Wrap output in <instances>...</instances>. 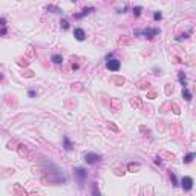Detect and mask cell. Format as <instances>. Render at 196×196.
<instances>
[{"instance_id":"obj_5","label":"cell","mask_w":196,"mask_h":196,"mask_svg":"<svg viewBox=\"0 0 196 196\" xmlns=\"http://www.w3.org/2000/svg\"><path fill=\"white\" fill-rule=\"evenodd\" d=\"M193 184H195V181H193L192 176H184V178L181 179V187L186 190V192H190V190L193 189Z\"/></svg>"},{"instance_id":"obj_24","label":"cell","mask_w":196,"mask_h":196,"mask_svg":"<svg viewBox=\"0 0 196 196\" xmlns=\"http://www.w3.org/2000/svg\"><path fill=\"white\" fill-rule=\"evenodd\" d=\"M71 2H74V3H75V2H77V0H71Z\"/></svg>"},{"instance_id":"obj_1","label":"cell","mask_w":196,"mask_h":196,"mask_svg":"<svg viewBox=\"0 0 196 196\" xmlns=\"http://www.w3.org/2000/svg\"><path fill=\"white\" fill-rule=\"evenodd\" d=\"M74 176H75V181L78 184V189H84V182L88 179V170L84 167H75L74 169Z\"/></svg>"},{"instance_id":"obj_14","label":"cell","mask_w":196,"mask_h":196,"mask_svg":"<svg viewBox=\"0 0 196 196\" xmlns=\"http://www.w3.org/2000/svg\"><path fill=\"white\" fill-rule=\"evenodd\" d=\"M170 181H172V184H173V186H175V187H178V178H176V175H175V173H173V172H170Z\"/></svg>"},{"instance_id":"obj_6","label":"cell","mask_w":196,"mask_h":196,"mask_svg":"<svg viewBox=\"0 0 196 196\" xmlns=\"http://www.w3.org/2000/svg\"><path fill=\"white\" fill-rule=\"evenodd\" d=\"M94 11H95V8H94V6L84 8V9L81 11V13H80V14H75V15H74V18H77V20H81V18H84L86 15H89L91 13H94Z\"/></svg>"},{"instance_id":"obj_20","label":"cell","mask_w":196,"mask_h":196,"mask_svg":"<svg viewBox=\"0 0 196 196\" xmlns=\"http://www.w3.org/2000/svg\"><path fill=\"white\" fill-rule=\"evenodd\" d=\"M2 28H6V18L5 17L0 18V29H2Z\"/></svg>"},{"instance_id":"obj_23","label":"cell","mask_w":196,"mask_h":196,"mask_svg":"<svg viewBox=\"0 0 196 196\" xmlns=\"http://www.w3.org/2000/svg\"><path fill=\"white\" fill-rule=\"evenodd\" d=\"M113 57V52H111V54H107V55H106V60H109V58H112Z\"/></svg>"},{"instance_id":"obj_21","label":"cell","mask_w":196,"mask_h":196,"mask_svg":"<svg viewBox=\"0 0 196 196\" xmlns=\"http://www.w3.org/2000/svg\"><path fill=\"white\" fill-rule=\"evenodd\" d=\"M6 34H8V28H2V29H0V37H3Z\"/></svg>"},{"instance_id":"obj_11","label":"cell","mask_w":196,"mask_h":196,"mask_svg":"<svg viewBox=\"0 0 196 196\" xmlns=\"http://www.w3.org/2000/svg\"><path fill=\"white\" fill-rule=\"evenodd\" d=\"M178 80H179V83L182 84V88H186V86H187V77H186V74H184V72H179V74H178Z\"/></svg>"},{"instance_id":"obj_19","label":"cell","mask_w":196,"mask_h":196,"mask_svg":"<svg viewBox=\"0 0 196 196\" xmlns=\"http://www.w3.org/2000/svg\"><path fill=\"white\" fill-rule=\"evenodd\" d=\"M28 95H29V98H35V97H37V92H35L34 89H29V91H28Z\"/></svg>"},{"instance_id":"obj_12","label":"cell","mask_w":196,"mask_h":196,"mask_svg":"<svg viewBox=\"0 0 196 196\" xmlns=\"http://www.w3.org/2000/svg\"><path fill=\"white\" fill-rule=\"evenodd\" d=\"M48 11H49V13H54V14H63V11H61L58 6H54V5H49V6H48Z\"/></svg>"},{"instance_id":"obj_8","label":"cell","mask_w":196,"mask_h":196,"mask_svg":"<svg viewBox=\"0 0 196 196\" xmlns=\"http://www.w3.org/2000/svg\"><path fill=\"white\" fill-rule=\"evenodd\" d=\"M63 147H64V150H68V152H71L74 149V144L71 143V139L68 138V135H63Z\"/></svg>"},{"instance_id":"obj_13","label":"cell","mask_w":196,"mask_h":196,"mask_svg":"<svg viewBox=\"0 0 196 196\" xmlns=\"http://www.w3.org/2000/svg\"><path fill=\"white\" fill-rule=\"evenodd\" d=\"M195 156H196V155L193 153V152H192V153H189L187 156H184V159H182V161H184V164H190V162L193 161V158H195Z\"/></svg>"},{"instance_id":"obj_10","label":"cell","mask_w":196,"mask_h":196,"mask_svg":"<svg viewBox=\"0 0 196 196\" xmlns=\"http://www.w3.org/2000/svg\"><path fill=\"white\" fill-rule=\"evenodd\" d=\"M51 61H52V63H55V64H61V63H63V57L60 55V54H52Z\"/></svg>"},{"instance_id":"obj_4","label":"cell","mask_w":196,"mask_h":196,"mask_svg":"<svg viewBox=\"0 0 196 196\" xmlns=\"http://www.w3.org/2000/svg\"><path fill=\"white\" fill-rule=\"evenodd\" d=\"M84 161L88 162V164H91V166H94V164H97L98 161L101 159V155H98V153H94V152H88V153H84Z\"/></svg>"},{"instance_id":"obj_22","label":"cell","mask_w":196,"mask_h":196,"mask_svg":"<svg viewBox=\"0 0 196 196\" xmlns=\"http://www.w3.org/2000/svg\"><path fill=\"white\" fill-rule=\"evenodd\" d=\"M187 37H189V32H186V34H182V35H179V37L176 38V40H178V41H181V40H184V38H187Z\"/></svg>"},{"instance_id":"obj_18","label":"cell","mask_w":196,"mask_h":196,"mask_svg":"<svg viewBox=\"0 0 196 196\" xmlns=\"http://www.w3.org/2000/svg\"><path fill=\"white\" fill-rule=\"evenodd\" d=\"M161 18H162V14L159 13V11H156V13L153 14V20H155V21H158V20H161Z\"/></svg>"},{"instance_id":"obj_16","label":"cell","mask_w":196,"mask_h":196,"mask_svg":"<svg viewBox=\"0 0 196 196\" xmlns=\"http://www.w3.org/2000/svg\"><path fill=\"white\" fill-rule=\"evenodd\" d=\"M60 26H61V29H64V31L69 29V21H68L66 18H63V20L60 21Z\"/></svg>"},{"instance_id":"obj_17","label":"cell","mask_w":196,"mask_h":196,"mask_svg":"<svg viewBox=\"0 0 196 196\" xmlns=\"http://www.w3.org/2000/svg\"><path fill=\"white\" fill-rule=\"evenodd\" d=\"M141 13H143V8H141V6H135V8H133V15H135V17H139Z\"/></svg>"},{"instance_id":"obj_15","label":"cell","mask_w":196,"mask_h":196,"mask_svg":"<svg viewBox=\"0 0 196 196\" xmlns=\"http://www.w3.org/2000/svg\"><path fill=\"white\" fill-rule=\"evenodd\" d=\"M92 195L100 196V190H98V184L97 182H92Z\"/></svg>"},{"instance_id":"obj_3","label":"cell","mask_w":196,"mask_h":196,"mask_svg":"<svg viewBox=\"0 0 196 196\" xmlns=\"http://www.w3.org/2000/svg\"><path fill=\"white\" fill-rule=\"evenodd\" d=\"M106 68L111 72H118L119 69H121V61L116 60V58H109L106 61Z\"/></svg>"},{"instance_id":"obj_7","label":"cell","mask_w":196,"mask_h":196,"mask_svg":"<svg viewBox=\"0 0 196 196\" xmlns=\"http://www.w3.org/2000/svg\"><path fill=\"white\" fill-rule=\"evenodd\" d=\"M74 37L77 38L78 41H84V40H86V32H84V29L75 28V29H74Z\"/></svg>"},{"instance_id":"obj_9","label":"cell","mask_w":196,"mask_h":196,"mask_svg":"<svg viewBox=\"0 0 196 196\" xmlns=\"http://www.w3.org/2000/svg\"><path fill=\"white\" fill-rule=\"evenodd\" d=\"M182 98H184L186 101H192V98H193L192 92L187 89V86H186V88H182Z\"/></svg>"},{"instance_id":"obj_2","label":"cell","mask_w":196,"mask_h":196,"mask_svg":"<svg viewBox=\"0 0 196 196\" xmlns=\"http://www.w3.org/2000/svg\"><path fill=\"white\" fill-rule=\"evenodd\" d=\"M159 34V28H146V29H138L135 31V35H143L149 40H152L153 37H156Z\"/></svg>"}]
</instances>
